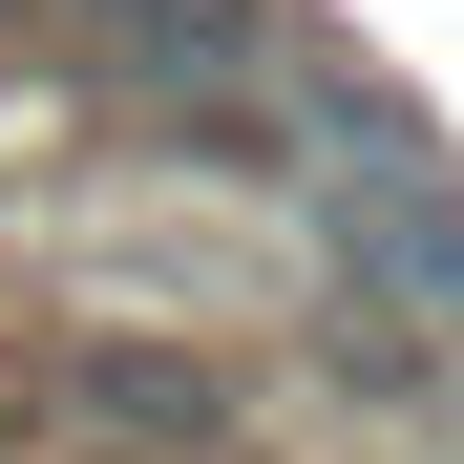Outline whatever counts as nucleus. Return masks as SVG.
I'll return each mask as SVG.
<instances>
[{
    "label": "nucleus",
    "mask_w": 464,
    "mask_h": 464,
    "mask_svg": "<svg viewBox=\"0 0 464 464\" xmlns=\"http://www.w3.org/2000/svg\"><path fill=\"white\" fill-rule=\"evenodd\" d=\"M63 22H85L169 127H211V106H254V85H275V0H63Z\"/></svg>",
    "instance_id": "1"
},
{
    "label": "nucleus",
    "mask_w": 464,
    "mask_h": 464,
    "mask_svg": "<svg viewBox=\"0 0 464 464\" xmlns=\"http://www.w3.org/2000/svg\"><path fill=\"white\" fill-rule=\"evenodd\" d=\"M63 422L127 443V464H211V443H232V380L169 359V338H85V359H63Z\"/></svg>",
    "instance_id": "2"
}]
</instances>
